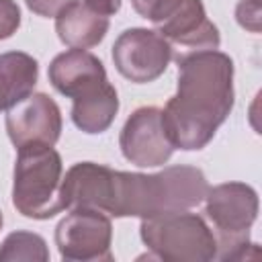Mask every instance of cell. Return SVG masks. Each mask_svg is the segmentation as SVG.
Returning <instances> with one entry per match:
<instances>
[{
	"instance_id": "1",
	"label": "cell",
	"mask_w": 262,
	"mask_h": 262,
	"mask_svg": "<svg viewBox=\"0 0 262 262\" xmlns=\"http://www.w3.org/2000/svg\"><path fill=\"white\" fill-rule=\"evenodd\" d=\"M209 190L203 170L170 166L156 174L119 172L102 164H74L61 178L63 209H94L111 217H158L196 207Z\"/></svg>"
},
{
	"instance_id": "2",
	"label": "cell",
	"mask_w": 262,
	"mask_h": 262,
	"mask_svg": "<svg viewBox=\"0 0 262 262\" xmlns=\"http://www.w3.org/2000/svg\"><path fill=\"white\" fill-rule=\"evenodd\" d=\"M233 108V61L217 49L178 57V88L162 111L174 149H203Z\"/></svg>"
},
{
	"instance_id": "3",
	"label": "cell",
	"mask_w": 262,
	"mask_h": 262,
	"mask_svg": "<svg viewBox=\"0 0 262 262\" xmlns=\"http://www.w3.org/2000/svg\"><path fill=\"white\" fill-rule=\"evenodd\" d=\"M12 205L29 219H51L61 207V158L47 143H27L16 147Z\"/></svg>"
},
{
	"instance_id": "4",
	"label": "cell",
	"mask_w": 262,
	"mask_h": 262,
	"mask_svg": "<svg viewBox=\"0 0 262 262\" xmlns=\"http://www.w3.org/2000/svg\"><path fill=\"white\" fill-rule=\"evenodd\" d=\"M205 213L215 227L217 258L244 260L248 258L250 227L258 217V194L244 182H223L207 190Z\"/></svg>"
},
{
	"instance_id": "5",
	"label": "cell",
	"mask_w": 262,
	"mask_h": 262,
	"mask_svg": "<svg viewBox=\"0 0 262 262\" xmlns=\"http://www.w3.org/2000/svg\"><path fill=\"white\" fill-rule=\"evenodd\" d=\"M139 235L145 248L166 262H207L217 258L215 233L194 213L176 211L141 219Z\"/></svg>"
},
{
	"instance_id": "6",
	"label": "cell",
	"mask_w": 262,
	"mask_h": 262,
	"mask_svg": "<svg viewBox=\"0 0 262 262\" xmlns=\"http://www.w3.org/2000/svg\"><path fill=\"white\" fill-rule=\"evenodd\" d=\"M111 219L94 209H70L55 227L59 256L72 262H111Z\"/></svg>"
},
{
	"instance_id": "7",
	"label": "cell",
	"mask_w": 262,
	"mask_h": 262,
	"mask_svg": "<svg viewBox=\"0 0 262 262\" xmlns=\"http://www.w3.org/2000/svg\"><path fill=\"white\" fill-rule=\"evenodd\" d=\"M172 59V45L149 29H127L113 45V61L117 72L135 82L147 84L160 78Z\"/></svg>"
},
{
	"instance_id": "8",
	"label": "cell",
	"mask_w": 262,
	"mask_h": 262,
	"mask_svg": "<svg viewBox=\"0 0 262 262\" xmlns=\"http://www.w3.org/2000/svg\"><path fill=\"white\" fill-rule=\"evenodd\" d=\"M147 18L168 43L194 49H217L221 43L201 0H160Z\"/></svg>"
},
{
	"instance_id": "9",
	"label": "cell",
	"mask_w": 262,
	"mask_h": 262,
	"mask_svg": "<svg viewBox=\"0 0 262 262\" xmlns=\"http://www.w3.org/2000/svg\"><path fill=\"white\" fill-rule=\"evenodd\" d=\"M119 145L125 160L139 168L162 166L174 151L164 131L162 111L156 106H141L131 113L121 129Z\"/></svg>"
},
{
	"instance_id": "10",
	"label": "cell",
	"mask_w": 262,
	"mask_h": 262,
	"mask_svg": "<svg viewBox=\"0 0 262 262\" xmlns=\"http://www.w3.org/2000/svg\"><path fill=\"white\" fill-rule=\"evenodd\" d=\"M49 82L74 104L92 100L113 86L102 61L84 49H68L55 55L49 63Z\"/></svg>"
},
{
	"instance_id": "11",
	"label": "cell",
	"mask_w": 262,
	"mask_h": 262,
	"mask_svg": "<svg viewBox=\"0 0 262 262\" xmlns=\"http://www.w3.org/2000/svg\"><path fill=\"white\" fill-rule=\"evenodd\" d=\"M6 131L14 147H23L27 143L55 145L61 133L59 106L51 96L31 92L8 108Z\"/></svg>"
},
{
	"instance_id": "12",
	"label": "cell",
	"mask_w": 262,
	"mask_h": 262,
	"mask_svg": "<svg viewBox=\"0 0 262 262\" xmlns=\"http://www.w3.org/2000/svg\"><path fill=\"white\" fill-rule=\"evenodd\" d=\"M55 31L59 41L72 49L94 47L108 31V16L94 12L86 4L74 2L55 16Z\"/></svg>"
},
{
	"instance_id": "13",
	"label": "cell",
	"mask_w": 262,
	"mask_h": 262,
	"mask_svg": "<svg viewBox=\"0 0 262 262\" xmlns=\"http://www.w3.org/2000/svg\"><path fill=\"white\" fill-rule=\"evenodd\" d=\"M39 78V63L29 53L8 51L0 55V111L29 96Z\"/></svg>"
},
{
	"instance_id": "14",
	"label": "cell",
	"mask_w": 262,
	"mask_h": 262,
	"mask_svg": "<svg viewBox=\"0 0 262 262\" xmlns=\"http://www.w3.org/2000/svg\"><path fill=\"white\" fill-rule=\"evenodd\" d=\"M0 260L2 262H12V260L45 262L49 260V250L41 235L31 233V231H14L6 235V239L2 242Z\"/></svg>"
},
{
	"instance_id": "15",
	"label": "cell",
	"mask_w": 262,
	"mask_h": 262,
	"mask_svg": "<svg viewBox=\"0 0 262 262\" xmlns=\"http://www.w3.org/2000/svg\"><path fill=\"white\" fill-rule=\"evenodd\" d=\"M20 25V8L14 0H0V39H8Z\"/></svg>"
},
{
	"instance_id": "16",
	"label": "cell",
	"mask_w": 262,
	"mask_h": 262,
	"mask_svg": "<svg viewBox=\"0 0 262 262\" xmlns=\"http://www.w3.org/2000/svg\"><path fill=\"white\" fill-rule=\"evenodd\" d=\"M235 18L244 29L260 33V0H242L235 8Z\"/></svg>"
},
{
	"instance_id": "17",
	"label": "cell",
	"mask_w": 262,
	"mask_h": 262,
	"mask_svg": "<svg viewBox=\"0 0 262 262\" xmlns=\"http://www.w3.org/2000/svg\"><path fill=\"white\" fill-rule=\"evenodd\" d=\"M25 2L29 10H33L39 16H57L63 8H68L78 0H25Z\"/></svg>"
},
{
	"instance_id": "18",
	"label": "cell",
	"mask_w": 262,
	"mask_h": 262,
	"mask_svg": "<svg viewBox=\"0 0 262 262\" xmlns=\"http://www.w3.org/2000/svg\"><path fill=\"white\" fill-rule=\"evenodd\" d=\"M84 4L104 16H111V14L119 12V8H121V0H84Z\"/></svg>"
},
{
	"instance_id": "19",
	"label": "cell",
	"mask_w": 262,
	"mask_h": 262,
	"mask_svg": "<svg viewBox=\"0 0 262 262\" xmlns=\"http://www.w3.org/2000/svg\"><path fill=\"white\" fill-rule=\"evenodd\" d=\"M160 0H131V4H133V8L143 16V18H147L149 16V12H151V8L158 4Z\"/></svg>"
},
{
	"instance_id": "20",
	"label": "cell",
	"mask_w": 262,
	"mask_h": 262,
	"mask_svg": "<svg viewBox=\"0 0 262 262\" xmlns=\"http://www.w3.org/2000/svg\"><path fill=\"white\" fill-rule=\"evenodd\" d=\"M0 229H2V211H0Z\"/></svg>"
}]
</instances>
